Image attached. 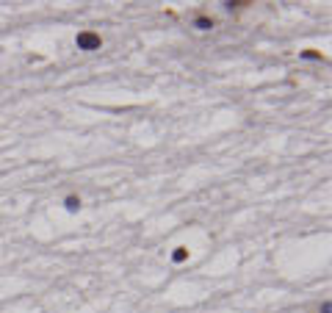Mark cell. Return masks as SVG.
I'll use <instances>...</instances> for the list:
<instances>
[{"label":"cell","mask_w":332,"mask_h":313,"mask_svg":"<svg viewBox=\"0 0 332 313\" xmlns=\"http://www.w3.org/2000/svg\"><path fill=\"white\" fill-rule=\"evenodd\" d=\"M75 45H78V50H100V45H103V39H100V33L83 31V33H78Z\"/></svg>","instance_id":"1"},{"label":"cell","mask_w":332,"mask_h":313,"mask_svg":"<svg viewBox=\"0 0 332 313\" xmlns=\"http://www.w3.org/2000/svg\"><path fill=\"white\" fill-rule=\"evenodd\" d=\"M194 25H196L200 31H211V28H213V19H208V17H196V19H194Z\"/></svg>","instance_id":"2"},{"label":"cell","mask_w":332,"mask_h":313,"mask_svg":"<svg viewBox=\"0 0 332 313\" xmlns=\"http://www.w3.org/2000/svg\"><path fill=\"white\" fill-rule=\"evenodd\" d=\"M64 205L70 208V211H78V208H80V200H78V197H67V202H64Z\"/></svg>","instance_id":"3"},{"label":"cell","mask_w":332,"mask_h":313,"mask_svg":"<svg viewBox=\"0 0 332 313\" xmlns=\"http://www.w3.org/2000/svg\"><path fill=\"white\" fill-rule=\"evenodd\" d=\"M186 255H188V249H186V247H178V253H174L172 258H174V261L180 263V261H186Z\"/></svg>","instance_id":"4"}]
</instances>
